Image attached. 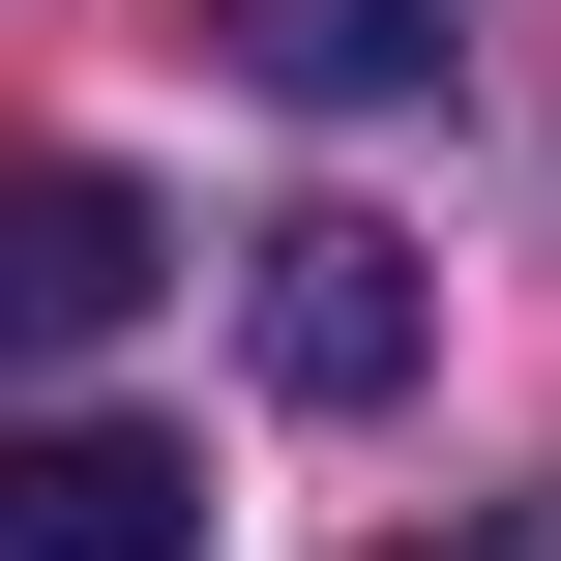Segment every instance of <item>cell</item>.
<instances>
[{"instance_id":"cell-1","label":"cell","mask_w":561,"mask_h":561,"mask_svg":"<svg viewBox=\"0 0 561 561\" xmlns=\"http://www.w3.org/2000/svg\"><path fill=\"white\" fill-rule=\"evenodd\" d=\"M414 325H444V296H414V237H385V207L237 237V355H266L296 414H385V385H414Z\"/></svg>"},{"instance_id":"cell-4","label":"cell","mask_w":561,"mask_h":561,"mask_svg":"<svg viewBox=\"0 0 561 561\" xmlns=\"http://www.w3.org/2000/svg\"><path fill=\"white\" fill-rule=\"evenodd\" d=\"M266 89H444V0H237Z\"/></svg>"},{"instance_id":"cell-5","label":"cell","mask_w":561,"mask_h":561,"mask_svg":"<svg viewBox=\"0 0 561 561\" xmlns=\"http://www.w3.org/2000/svg\"><path fill=\"white\" fill-rule=\"evenodd\" d=\"M473 561H503V533H473Z\"/></svg>"},{"instance_id":"cell-3","label":"cell","mask_w":561,"mask_h":561,"mask_svg":"<svg viewBox=\"0 0 561 561\" xmlns=\"http://www.w3.org/2000/svg\"><path fill=\"white\" fill-rule=\"evenodd\" d=\"M0 561H207V473L148 414H30L0 444Z\"/></svg>"},{"instance_id":"cell-2","label":"cell","mask_w":561,"mask_h":561,"mask_svg":"<svg viewBox=\"0 0 561 561\" xmlns=\"http://www.w3.org/2000/svg\"><path fill=\"white\" fill-rule=\"evenodd\" d=\"M148 296H178V207L89 178V148H30V178H0V355H118Z\"/></svg>"}]
</instances>
